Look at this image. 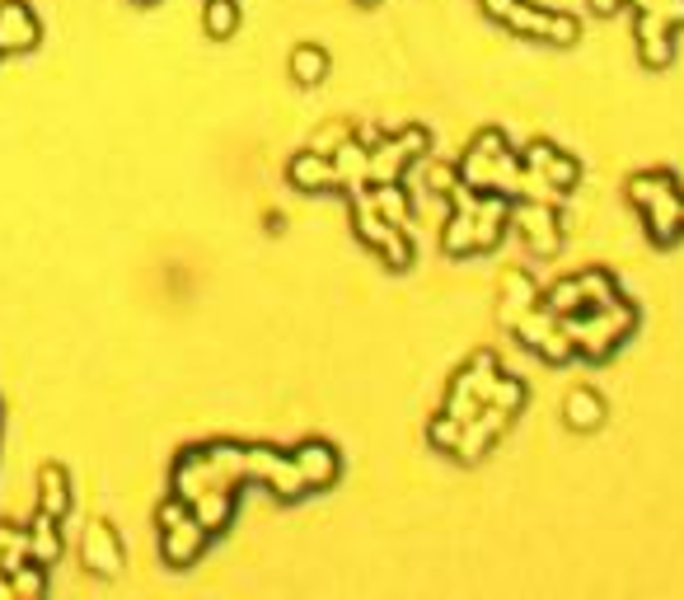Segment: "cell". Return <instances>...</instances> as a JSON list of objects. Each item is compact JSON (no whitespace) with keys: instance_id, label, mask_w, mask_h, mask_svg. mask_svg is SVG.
<instances>
[{"instance_id":"cell-10","label":"cell","mask_w":684,"mask_h":600,"mask_svg":"<svg viewBox=\"0 0 684 600\" xmlns=\"http://www.w3.org/2000/svg\"><path fill=\"white\" fill-rule=\"evenodd\" d=\"M286 179L301 188V193H329V188H338L333 160H329V155H319V150H301V155H295L291 169H286Z\"/></svg>"},{"instance_id":"cell-26","label":"cell","mask_w":684,"mask_h":600,"mask_svg":"<svg viewBox=\"0 0 684 600\" xmlns=\"http://www.w3.org/2000/svg\"><path fill=\"white\" fill-rule=\"evenodd\" d=\"M652 14H661L671 29H680L684 24V0H656V10Z\"/></svg>"},{"instance_id":"cell-9","label":"cell","mask_w":684,"mask_h":600,"mask_svg":"<svg viewBox=\"0 0 684 600\" xmlns=\"http://www.w3.org/2000/svg\"><path fill=\"white\" fill-rule=\"evenodd\" d=\"M637 57H643L647 66H656V71H661V66H671V57H675V48H671V24H666V19H661V14H652V10H637Z\"/></svg>"},{"instance_id":"cell-8","label":"cell","mask_w":684,"mask_h":600,"mask_svg":"<svg viewBox=\"0 0 684 600\" xmlns=\"http://www.w3.org/2000/svg\"><path fill=\"white\" fill-rule=\"evenodd\" d=\"M291 464H295V474H301V483L314 488V493L319 488H333L338 470H342V460L329 441H301V446L291 451Z\"/></svg>"},{"instance_id":"cell-5","label":"cell","mask_w":684,"mask_h":600,"mask_svg":"<svg viewBox=\"0 0 684 600\" xmlns=\"http://www.w3.org/2000/svg\"><path fill=\"white\" fill-rule=\"evenodd\" d=\"M42 42V24L29 10V0H0V57L33 52Z\"/></svg>"},{"instance_id":"cell-17","label":"cell","mask_w":684,"mask_h":600,"mask_svg":"<svg viewBox=\"0 0 684 600\" xmlns=\"http://www.w3.org/2000/svg\"><path fill=\"white\" fill-rule=\"evenodd\" d=\"M329 76V52L319 48V42H301V48L291 52V80L295 85H324Z\"/></svg>"},{"instance_id":"cell-7","label":"cell","mask_w":684,"mask_h":600,"mask_svg":"<svg viewBox=\"0 0 684 600\" xmlns=\"http://www.w3.org/2000/svg\"><path fill=\"white\" fill-rule=\"evenodd\" d=\"M516 230L526 235L530 254H539V258L558 254V244H563V235H558V207L554 203H526L516 212Z\"/></svg>"},{"instance_id":"cell-4","label":"cell","mask_w":684,"mask_h":600,"mask_svg":"<svg viewBox=\"0 0 684 600\" xmlns=\"http://www.w3.org/2000/svg\"><path fill=\"white\" fill-rule=\"evenodd\" d=\"M427 150V131L422 127H408L399 137H384L375 150H371V184H399L403 169L418 160Z\"/></svg>"},{"instance_id":"cell-20","label":"cell","mask_w":684,"mask_h":600,"mask_svg":"<svg viewBox=\"0 0 684 600\" xmlns=\"http://www.w3.org/2000/svg\"><path fill=\"white\" fill-rule=\"evenodd\" d=\"M202 29H207V38H231L240 29V0H207L202 6Z\"/></svg>"},{"instance_id":"cell-19","label":"cell","mask_w":684,"mask_h":600,"mask_svg":"<svg viewBox=\"0 0 684 600\" xmlns=\"http://www.w3.org/2000/svg\"><path fill=\"white\" fill-rule=\"evenodd\" d=\"M544 301V309H554L558 319H567V315H582L586 309V296H582V277H563V282H554L549 292L539 296Z\"/></svg>"},{"instance_id":"cell-13","label":"cell","mask_w":684,"mask_h":600,"mask_svg":"<svg viewBox=\"0 0 684 600\" xmlns=\"http://www.w3.org/2000/svg\"><path fill=\"white\" fill-rule=\"evenodd\" d=\"M38 511L66 521L71 517V479H66L61 464H42L38 470Z\"/></svg>"},{"instance_id":"cell-27","label":"cell","mask_w":684,"mask_h":600,"mask_svg":"<svg viewBox=\"0 0 684 600\" xmlns=\"http://www.w3.org/2000/svg\"><path fill=\"white\" fill-rule=\"evenodd\" d=\"M352 6H380V0H352Z\"/></svg>"},{"instance_id":"cell-25","label":"cell","mask_w":684,"mask_h":600,"mask_svg":"<svg viewBox=\"0 0 684 600\" xmlns=\"http://www.w3.org/2000/svg\"><path fill=\"white\" fill-rule=\"evenodd\" d=\"M478 6H483V10L497 19V24H511V19H516V10L526 6V0H478Z\"/></svg>"},{"instance_id":"cell-11","label":"cell","mask_w":684,"mask_h":600,"mask_svg":"<svg viewBox=\"0 0 684 600\" xmlns=\"http://www.w3.org/2000/svg\"><path fill=\"white\" fill-rule=\"evenodd\" d=\"M329 160H333V174H338V188H367L371 184V150L356 146L352 137L338 141L329 150Z\"/></svg>"},{"instance_id":"cell-14","label":"cell","mask_w":684,"mask_h":600,"mask_svg":"<svg viewBox=\"0 0 684 600\" xmlns=\"http://www.w3.org/2000/svg\"><path fill=\"white\" fill-rule=\"evenodd\" d=\"M29 559L48 563V568L61 559V521L48 517V511H33V521H29Z\"/></svg>"},{"instance_id":"cell-1","label":"cell","mask_w":684,"mask_h":600,"mask_svg":"<svg viewBox=\"0 0 684 600\" xmlns=\"http://www.w3.org/2000/svg\"><path fill=\"white\" fill-rule=\"evenodd\" d=\"M633 324H637V309L624 305V301H609L600 309H586V315L563 319V328L573 333V343H577V357H586V362H605L609 352L633 333Z\"/></svg>"},{"instance_id":"cell-3","label":"cell","mask_w":684,"mask_h":600,"mask_svg":"<svg viewBox=\"0 0 684 600\" xmlns=\"http://www.w3.org/2000/svg\"><path fill=\"white\" fill-rule=\"evenodd\" d=\"M352 230L361 235V244H371V249L390 263V268H408L413 263V244H408V226H394V220H384L367 188H352Z\"/></svg>"},{"instance_id":"cell-24","label":"cell","mask_w":684,"mask_h":600,"mask_svg":"<svg viewBox=\"0 0 684 600\" xmlns=\"http://www.w3.org/2000/svg\"><path fill=\"white\" fill-rule=\"evenodd\" d=\"M460 432H465V422L460 417H455V413H441L437 422H431V446H441V451H455V446H460Z\"/></svg>"},{"instance_id":"cell-29","label":"cell","mask_w":684,"mask_h":600,"mask_svg":"<svg viewBox=\"0 0 684 600\" xmlns=\"http://www.w3.org/2000/svg\"><path fill=\"white\" fill-rule=\"evenodd\" d=\"M136 6H155V0H136Z\"/></svg>"},{"instance_id":"cell-15","label":"cell","mask_w":684,"mask_h":600,"mask_svg":"<svg viewBox=\"0 0 684 600\" xmlns=\"http://www.w3.org/2000/svg\"><path fill=\"white\" fill-rule=\"evenodd\" d=\"M563 417H567V427H573V432H596L600 422H605L600 394L596 390H573V394L563 399Z\"/></svg>"},{"instance_id":"cell-21","label":"cell","mask_w":684,"mask_h":600,"mask_svg":"<svg viewBox=\"0 0 684 600\" xmlns=\"http://www.w3.org/2000/svg\"><path fill=\"white\" fill-rule=\"evenodd\" d=\"M441 244H446L450 258L473 254V212H450L446 226H441Z\"/></svg>"},{"instance_id":"cell-2","label":"cell","mask_w":684,"mask_h":600,"mask_svg":"<svg viewBox=\"0 0 684 600\" xmlns=\"http://www.w3.org/2000/svg\"><path fill=\"white\" fill-rule=\"evenodd\" d=\"M207 535H212V530L193 517V506L178 498V493L165 506H159V553H165L169 568H188L193 559H202Z\"/></svg>"},{"instance_id":"cell-23","label":"cell","mask_w":684,"mask_h":600,"mask_svg":"<svg viewBox=\"0 0 684 600\" xmlns=\"http://www.w3.org/2000/svg\"><path fill=\"white\" fill-rule=\"evenodd\" d=\"M488 404L516 417L520 404H526V385H520L516 375H501V371H497V375H492V385H488Z\"/></svg>"},{"instance_id":"cell-22","label":"cell","mask_w":684,"mask_h":600,"mask_svg":"<svg viewBox=\"0 0 684 600\" xmlns=\"http://www.w3.org/2000/svg\"><path fill=\"white\" fill-rule=\"evenodd\" d=\"M535 352H539V357L549 362V366H563V362H573V357H577V343H573V333L563 328V319H558V324L535 343Z\"/></svg>"},{"instance_id":"cell-18","label":"cell","mask_w":684,"mask_h":600,"mask_svg":"<svg viewBox=\"0 0 684 600\" xmlns=\"http://www.w3.org/2000/svg\"><path fill=\"white\" fill-rule=\"evenodd\" d=\"M6 582H10V596L14 600H38V596H48V563H38V559H25V563H14L6 572Z\"/></svg>"},{"instance_id":"cell-12","label":"cell","mask_w":684,"mask_h":600,"mask_svg":"<svg viewBox=\"0 0 684 600\" xmlns=\"http://www.w3.org/2000/svg\"><path fill=\"white\" fill-rule=\"evenodd\" d=\"M535 305H539V286H535V277L526 268L501 277V324L516 328V319L526 315V309H535Z\"/></svg>"},{"instance_id":"cell-16","label":"cell","mask_w":684,"mask_h":600,"mask_svg":"<svg viewBox=\"0 0 684 600\" xmlns=\"http://www.w3.org/2000/svg\"><path fill=\"white\" fill-rule=\"evenodd\" d=\"M367 197L384 220H394V226H408V220H413V197L403 193V184H375Z\"/></svg>"},{"instance_id":"cell-28","label":"cell","mask_w":684,"mask_h":600,"mask_svg":"<svg viewBox=\"0 0 684 600\" xmlns=\"http://www.w3.org/2000/svg\"><path fill=\"white\" fill-rule=\"evenodd\" d=\"M680 230H684V197H680Z\"/></svg>"},{"instance_id":"cell-6","label":"cell","mask_w":684,"mask_h":600,"mask_svg":"<svg viewBox=\"0 0 684 600\" xmlns=\"http://www.w3.org/2000/svg\"><path fill=\"white\" fill-rule=\"evenodd\" d=\"M80 559H85V568L95 572V577H118L123 572V540H118V530H113L104 517L85 525Z\"/></svg>"}]
</instances>
